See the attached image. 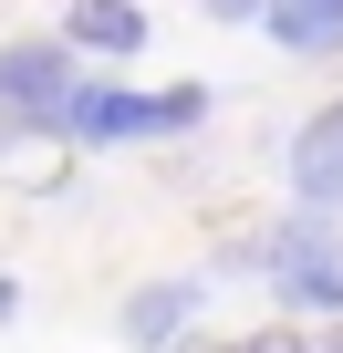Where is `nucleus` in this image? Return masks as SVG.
Instances as JSON below:
<instances>
[{"mask_svg":"<svg viewBox=\"0 0 343 353\" xmlns=\"http://www.w3.org/2000/svg\"><path fill=\"white\" fill-rule=\"evenodd\" d=\"M198 312H208V270H166V281H135V291L115 301V343H125V353H177Z\"/></svg>","mask_w":343,"mask_h":353,"instance_id":"nucleus-3","label":"nucleus"},{"mask_svg":"<svg viewBox=\"0 0 343 353\" xmlns=\"http://www.w3.org/2000/svg\"><path fill=\"white\" fill-rule=\"evenodd\" d=\"M52 32H63L73 52H94V63H135L156 21L135 11V0H63V21H52Z\"/></svg>","mask_w":343,"mask_h":353,"instance_id":"nucleus-5","label":"nucleus"},{"mask_svg":"<svg viewBox=\"0 0 343 353\" xmlns=\"http://www.w3.org/2000/svg\"><path fill=\"white\" fill-rule=\"evenodd\" d=\"M291 63H343V0H271V21H260Z\"/></svg>","mask_w":343,"mask_h":353,"instance_id":"nucleus-6","label":"nucleus"},{"mask_svg":"<svg viewBox=\"0 0 343 353\" xmlns=\"http://www.w3.org/2000/svg\"><path fill=\"white\" fill-rule=\"evenodd\" d=\"M302 353H343V322H302Z\"/></svg>","mask_w":343,"mask_h":353,"instance_id":"nucleus-8","label":"nucleus"},{"mask_svg":"<svg viewBox=\"0 0 343 353\" xmlns=\"http://www.w3.org/2000/svg\"><path fill=\"white\" fill-rule=\"evenodd\" d=\"M198 11H208V21H229V32H239V21H271V0H198Z\"/></svg>","mask_w":343,"mask_h":353,"instance_id":"nucleus-7","label":"nucleus"},{"mask_svg":"<svg viewBox=\"0 0 343 353\" xmlns=\"http://www.w3.org/2000/svg\"><path fill=\"white\" fill-rule=\"evenodd\" d=\"M11 312H21V281H11V270H0V322H11Z\"/></svg>","mask_w":343,"mask_h":353,"instance_id":"nucleus-9","label":"nucleus"},{"mask_svg":"<svg viewBox=\"0 0 343 353\" xmlns=\"http://www.w3.org/2000/svg\"><path fill=\"white\" fill-rule=\"evenodd\" d=\"M281 188H291L302 219H343V94L312 104V114L291 125V145H281Z\"/></svg>","mask_w":343,"mask_h":353,"instance_id":"nucleus-2","label":"nucleus"},{"mask_svg":"<svg viewBox=\"0 0 343 353\" xmlns=\"http://www.w3.org/2000/svg\"><path fill=\"white\" fill-rule=\"evenodd\" d=\"M260 281L291 322H343V219H281L260 229Z\"/></svg>","mask_w":343,"mask_h":353,"instance_id":"nucleus-1","label":"nucleus"},{"mask_svg":"<svg viewBox=\"0 0 343 353\" xmlns=\"http://www.w3.org/2000/svg\"><path fill=\"white\" fill-rule=\"evenodd\" d=\"M84 83V52L63 42V32H11V42H0V114H42V104H63Z\"/></svg>","mask_w":343,"mask_h":353,"instance_id":"nucleus-4","label":"nucleus"}]
</instances>
